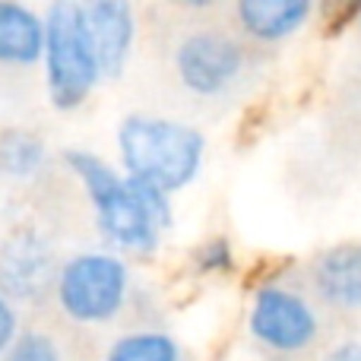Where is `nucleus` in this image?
I'll use <instances>...</instances> for the list:
<instances>
[{
    "label": "nucleus",
    "instance_id": "nucleus-1",
    "mask_svg": "<svg viewBox=\"0 0 361 361\" xmlns=\"http://www.w3.org/2000/svg\"><path fill=\"white\" fill-rule=\"evenodd\" d=\"M63 162L86 187L95 222L114 247L130 250V254H152L159 247L165 228H171V219H175L169 193L143 180L118 175L105 159L86 149H67Z\"/></svg>",
    "mask_w": 361,
    "mask_h": 361
},
{
    "label": "nucleus",
    "instance_id": "nucleus-2",
    "mask_svg": "<svg viewBox=\"0 0 361 361\" xmlns=\"http://www.w3.org/2000/svg\"><path fill=\"white\" fill-rule=\"evenodd\" d=\"M118 152L127 178L143 180L171 197L200 175L206 137L184 121L130 114L118 127Z\"/></svg>",
    "mask_w": 361,
    "mask_h": 361
},
{
    "label": "nucleus",
    "instance_id": "nucleus-3",
    "mask_svg": "<svg viewBox=\"0 0 361 361\" xmlns=\"http://www.w3.org/2000/svg\"><path fill=\"white\" fill-rule=\"evenodd\" d=\"M44 73H48V95L54 108L73 111L89 99L99 82V61L82 23V4L57 0L44 16Z\"/></svg>",
    "mask_w": 361,
    "mask_h": 361
},
{
    "label": "nucleus",
    "instance_id": "nucleus-4",
    "mask_svg": "<svg viewBox=\"0 0 361 361\" xmlns=\"http://www.w3.org/2000/svg\"><path fill=\"white\" fill-rule=\"evenodd\" d=\"M130 273L114 254H76L57 273V301L80 324H105L124 307Z\"/></svg>",
    "mask_w": 361,
    "mask_h": 361
},
{
    "label": "nucleus",
    "instance_id": "nucleus-5",
    "mask_svg": "<svg viewBox=\"0 0 361 361\" xmlns=\"http://www.w3.org/2000/svg\"><path fill=\"white\" fill-rule=\"evenodd\" d=\"M247 326L273 352H301L317 339L320 320L307 298L286 286H260L250 301Z\"/></svg>",
    "mask_w": 361,
    "mask_h": 361
},
{
    "label": "nucleus",
    "instance_id": "nucleus-6",
    "mask_svg": "<svg viewBox=\"0 0 361 361\" xmlns=\"http://www.w3.org/2000/svg\"><path fill=\"white\" fill-rule=\"evenodd\" d=\"M178 76L193 95H222L244 70V48L219 29L190 32L175 51Z\"/></svg>",
    "mask_w": 361,
    "mask_h": 361
},
{
    "label": "nucleus",
    "instance_id": "nucleus-7",
    "mask_svg": "<svg viewBox=\"0 0 361 361\" xmlns=\"http://www.w3.org/2000/svg\"><path fill=\"white\" fill-rule=\"evenodd\" d=\"M54 276V254L35 228H16L0 247V295L35 301Z\"/></svg>",
    "mask_w": 361,
    "mask_h": 361
},
{
    "label": "nucleus",
    "instance_id": "nucleus-8",
    "mask_svg": "<svg viewBox=\"0 0 361 361\" xmlns=\"http://www.w3.org/2000/svg\"><path fill=\"white\" fill-rule=\"evenodd\" d=\"M82 23L99 61V73L121 76L137 42L133 6L127 0H92V4H82Z\"/></svg>",
    "mask_w": 361,
    "mask_h": 361
},
{
    "label": "nucleus",
    "instance_id": "nucleus-9",
    "mask_svg": "<svg viewBox=\"0 0 361 361\" xmlns=\"http://www.w3.org/2000/svg\"><path fill=\"white\" fill-rule=\"evenodd\" d=\"M311 286L320 301L343 311L361 307V244H339L311 263Z\"/></svg>",
    "mask_w": 361,
    "mask_h": 361
},
{
    "label": "nucleus",
    "instance_id": "nucleus-10",
    "mask_svg": "<svg viewBox=\"0 0 361 361\" xmlns=\"http://www.w3.org/2000/svg\"><path fill=\"white\" fill-rule=\"evenodd\" d=\"M311 0H238L235 19L244 35L257 42H282L305 29L311 19Z\"/></svg>",
    "mask_w": 361,
    "mask_h": 361
},
{
    "label": "nucleus",
    "instance_id": "nucleus-11",
    "mask_svg": "<svg viewBox=\"0 0 361 361\" xmlns=\"http://www.w3.org/2000/svg\"><path fill=\"white\" fill-rule=\"evenodd\" d=\"M44 54V19L29 6L0 0V63H35Z\"/></svg>",
    "mask_w": 361,
    "mask_h": 361
},
{
    "label": "nucleus",
    "instance_id": "nucleus-12",
    "mask_svg": "<svg viewBox=\"0 0 361 361\" xmlns=\"http://www.w3.org/2000/svg\"><path fill=\"white\" fill-rule=\"evenodd\" d=\"M44 143L29 130H4L0 133V171L6 178H32L44 165Z\"/></svg>",
    "mask_w": 361,
    "mask_h": 361
},
{
    "label": "nucleus",
    "instance_id": "nucleus-13",
    "mask_svg": "<svg viewBox=\"0 0 361 361\" xmlns=\"http://www.w3.org/2000/svg\"><path fill=\"white\" fill-rule=\"evenodd\" d=\"M108 361H180V349L169 333H127L108 349Z\"/></svg>",
    "mask_w": 361,
    "mask_h": 361
},
{
    "label": "nucleus",
    "instance_id": "nucleus-14",
    "mask_svg": "<svg viewBox=\"0 0 361 361\" xmlns=\"http://www.w3.org/2000/svg\"><path fill=\"white\" fill-rule=\"evenodd\" d=\"M238 267L235 260V247H231L228 238L216 235L209 241H203L193 250V269L200 276H231Z\"/></svg>",
    "mask_w": 361,
    "mask_h": 361
},
{
    "label": "nucleus",
    "instance_id": "nucleus-15",
    "mask_svg": "<svg viewBox=\"0 0 361 361\" xmlns=\"http://www.w3.org/2000/svg\"><path fill=\"white\" fill-rule=\"evenodd\" d=\"M6 361H63L61 349L54 345V339H48L44 333H19L16 343L6 349Z\"/></svg>",
    "mask_w": 361,
    "mask_h": 361
},
{
    "label": "nucleus",
    "instance_id": "nucleus-16",
    "mask_svg": "<svg viewBox=\"0 0 361 361\" xmlns=\"http://www.w3.org/2000/svg\"><path fill=\"white\" fill-rule=\"evenodd\" d=\"M16 336H19L16 333V311H13V305L0 295V355L16 343Z\"/></svg>",
    "mask_w": 361,
    "mask_h": 361
},
{
    "label": "nucleus",
    "instance_id": "nucleus-17",
    "mask_svg": "<svg viewBox=\"0 0 361 361\" xmlns=\"http://www.w3.org/2000/svg\"><path fill=\"white\" fill-rule=\"evenodd\" d=\"M324 361H361V343H343L326 352Z\"/></svg>",
    "mask_w": 361,
    "mask_h": 361
},
{
    "label": "nucleus",
    "instance_id": "nucleus-18",
    "mask_svg": "<svg viewBox=\"0 0 361 361\" xmlns=\"http://www.w3.org/2000/svg\"><path fill=\"white\" fill-rule=\"evenodd\" d=\"M358 32H361V16H358Z\"/></svg>",
    "mask_w": 361,
    "mask_h": 361
}]
</instances>
